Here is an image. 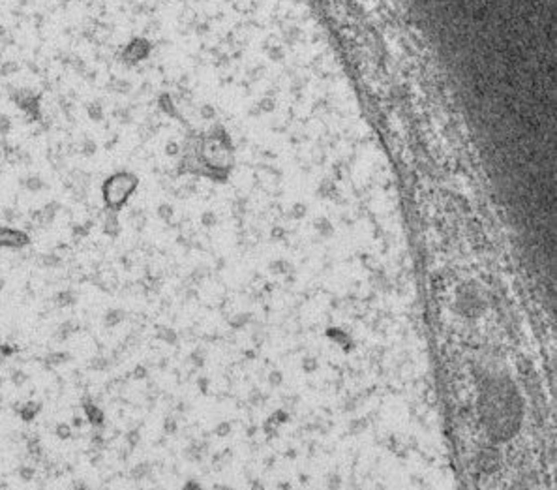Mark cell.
Wrapping results in <instances>:
<instances>
[{"mask_svg": "<svg viewBox=\"0 0 557 490\" xmlns=\"http://www.w3.org/2000/svg\"><path fill=\"white\" fill-rule=\"evenodd\" d=\"M139 179L131 171H116L109 175L102 184V199L107 211L118 213L128 203L131 194L137 190Z\"/></svg>", "mask_w": 557, "mask_h": 490, "instance_id": "obj_1", "label": "cell"}, {"mask_svg": "<svg viewBox=\"0 0 557 490\" xmlns=\"http://www.w3.org/2000/svg\"><path fill=\"white\" fill-rule=\"evenodd\" d=\"M30 245V235L23 229L0 226V248H11V250H21L24 246Z\"/></svg>", "mask_w": 557, "mask_h": 490, "instance_id": "obj_2", "label": "cell"}, {"mask_svg": "<svg viewBox=\"0 0 557 490\" xmlns=\"http://www.w3.org/2000/svg\"><path fill=\"white\" fill-rule=\"evenodd\" d=\"M148 53H150V43H148L145 38H133V40L124 47L120 58H122V62H126V64H135V62L145 60V58L148 57Z\"/></svg>", "mask_w": 557, "mask_h": 490, "instance_id": "obj_3", "label": "cell"}, {"mask_svg": "<svg viewBox=\"0 0 557 490\" xmlns=\"http://www.w3.org/2000/svg\"><path fill=\"white\" fill-rule=\"evenodd\" d=\"M83 408H85V415H87V421H89L90 425L96 426V428L104 426V423H105L104 409L100 408V406H96V404H92V402H85Z\"/></svg>", "mask_w": 557, "mask_h": 490, "instance_id": "obj_4", "label": "cell"}, {"mask_svg": "<svg viewBox=\"0 0 557 490\" xmlns=\"http://www.w3.org/2000/svg\"><path fill=\"white\" fill-rule=\"evenodd\" d=\"M40 411H41V402H38V400H28L17 408V413H19L21 421H24V423L34 421Z\"/></svg>", "mask_w": 557, "mask_h": 490, "instance_id": "obj_5", "label": "cell"}, {"mask_svg": "<svg viewBox=\"0 0 557 490\" xmlns=\"http://www.w3.org/2000/svg\"><path fill=\"white\" fill-rule=\"evenodd\" d=\"M104 233L109 235V237H116L120 233V222H118V216L113 211H107L104 218Z\"/></svg>", "mask_w": 557, "mask_h": 490, "instance_id": "obj_6", "label": "cell"}, {"mask_svg": "<svg viewBox=\"0 0 557 490\" xmlns=\"http://www.w3.org/2000/svg\"><path fill=\"white\" fill-rule=\"evenodd\" d=\"M77 302V295L73 291H60V293L55 295V304L60 306V308H68V306H73Z\"/></svg>", "mask_w": 557, "mask_h": 490, "instance_id": "obj_7", "label": "cell"}, {"mask_svg": "<svg viewBox=\"0 0 557 490\" xmlns=\"http://www.w3.org/2000/svg\"><path fill=\"white\" fill-rule=\"evenodd\" d=\"M70 361V353L66 352H55V353H49L47 357H45V365L51 368H57L60 367V365H64V363H68Z\"/></svg>", "mask_w": 557, "mask_h": 490, "instance_id": "obj_8", "label": "cell"}, {"mask_svg": "<svg viewBox=\"0 0 557 490\" xmlns=\"http://www.w3.org/2000/svg\"><path fill=\"white\" fill-rule=\"evenodd\" d=\"M57 203H51L47 205L45 209H41L40 213L36 214V218H38V222H40L41 226H45V224H51L53 222V218L57 216Z\"/></svg>", "mask_w": 557, "mask_h": 490, "instance_id": "obj_9", "label": "cell"}, {"mask_svg": "<svg viewBox=\"0 0 557 490\" xmlns=\"http://www.w3.org/2000/svg\"><path fill=\"white\" fill-rule=\"evenodd\" d=\"M122 319H124V312L113 308V310H107V312H105L104 325L105 327H116V325H120Z\"/></svg>", "mask_w": 557, "mask_h": 490, "instance_id": "obj_10", "label": "cell"}, {"mask_svg": "<svg viewBox=\"0 0 557 490\" xmlns=\"http://www.w3.org/2000/svg\"><path fill=\"white\" fill-rule=\"evenodd\" d=\"M75 331H77V327H73L72 321H66V323H62V325L58 327V331L55 333V338H57L58 342H66Z\"/></svg>", "mask_w": 557, "mask_h": 490, "instance_id": "obj_11", "label": "cell"}, {"mask_svg": "<svg viewBox=\"0 0 557 490\" xmlns=\"http://www.w3.org/2000/svg\"><path fill=\"white\" fill-rule=\"evenodd\" d=\"M55 434H57V438H60V440H70L73 430L68 423H60V425L55 426Z\"/></svg>", "mask_w": 557, "mask_h": 490, "instance_id": "obj_12", "label": "cell"}, {"mask_svg": "<svg viewBox=\"0 0 557 490\" xmlns=\"http://www.w3.org/2000/svg\"><path fill=\"white\" fill-rule=\"evenodd\" d=\"M17 474H19V477H21L23 481H32L34 475H36V470L30 468V466H21V468L17 470Z\"/></svg>", "mask_w": 557, "mask_h": 490, "instance_id": "obj_13", "label": "cell"}, {"mask_svg": "<svg viewBox=\"0 0 557 490\" xmlns=\"http://www.w3.org/2000/svg\"><path fill=\"white\" fill-rule=\"evenodd\" d=\"M11 381H13L17 387H21V385H24L28 381V374H24L23 370H15V372L11 374Z\"/></svg>", "mask_w": 557, "mask_h": 490, "instance_id": "obj_14", "label": "cell"}, {"mask_svg": "<svg viewBox=\"0 0 557 490\" xmlns=\"http://www.w3.org/2000/svg\"><path fill=\"white\" fill-rule=\"evenodd\" d=\"M41 263H43V267H58V265H60V257L55 255V253H47V255L41 259Z\"/></svg>", "mask_w": 557, "mask_h": 490, "instance_id": "obj_15", "label": "cell"}, {"mask_svg": "<svg viewBox=\"0 0 557 490\" xmlns=\"http://www.w3.org/2000/svg\"><path fill=\"white\" fill-rule=\"evenodd\" d=\"M90 367L94 368V370H98V372H102V370L107 368V361H105L104 357H96V359L90 361Z\"/></svg>", "mask_w": 557, "mask_h": 490, "instance_id": "obj_16", "label": "cell"}, {"mask_svg": "<svg viewBox=\"0 0 557 490\" xmlns=\"http://www.w3.org/2000/svg\"><path fill=\"white\" fill-rule=\"evenodd\" d=\"M89 115H90V119H94V121H100V119H102V107L98 106V104H90V106H89Z\"/></svg>", "mask_w": 557, "mask_h": 490, "instance_id": "obj_17", "label": "cell"}, {"mask_svg": "<svg viewBox=\"0 0 557 490\" xmlns=\"http://www.w3.org/2000/svg\"><path fill=\"white\" fill-rule=\"evenodd\" d=\"M26 188L28 190H41L43 188V182H41L40 179H36V177H32V179H26Z\"/></svg>", "mask_w": 557, "mask_h": 490, "instance_id": "obj_18", "label": "cell"}, {"mask_svg": "<svg viewBox=\"0 0 557 490\" xmlns=\"http://www.w3.org/2000/svg\"><path fill=\"white\" fill-rule=\"evenodd\" d=\"M9 126H11V122L8 121V117H4V115H2V117H0V131H2V133H6V131L9 130Z\"/></svg>", "mask_w": 557, "mask_h": 490, "instance_id": "obj_19", "label": "cell"}, {"mask_svg": "<svg viewBox=\"0 0 557 490\" xmlns=\"http://www.w3.org/2000/svg\"><path fill=\"white\" fill-rule=\"evenodd\" d=\"M0 352L4 353V357H9L11 353L15 352V348H9L8 344H2V346H0Z\"/></svg>", "mask_w": 557, "mask_h": 490, "instance_id": "obj_20", "label": "cell"}, {"mask_svg": "<svg viewBox=\"0 0 557 490\" xmlns=\"http://www.w3.org/2000/svg\"><path fill=\"white\" fill-rule=\"evenodd\" d=\"M72 425H73V426H77V428H79V426H83V419H81V417H73Z\"/></svg>", "mask_w": 557, "mask_h": 490, "instance_id": "obj_21", "label": "cell"}, {"mask_svg": "<svg viewBox=\"0 0 557 490\" xmlns=\"http://www.w3.org/2000/svg\"><path fill=\"white\" fill-rule=\"evenodd\" d=\"M182 490H197V485H195V483H188Z\"/></svg>", "mask_w": 557, "mask_h": 490, "instance_id": "obj_22", "label": "cell"}, {"mask_svg": "<svg viewBox=\"0 0 557 490\" xmlns=\"http://www.w3.org/2000/svg\"><path fill=\"white\" fill-rule=\"evenodd\" d=\"M2 287H4V280H2V278H0V289H2Z\"/></svg>", "mask_w": 557, "mask_h": 490, "instance_id": "obj_23", "label": "cell"}, {"mask_svg": "<svg viewBox=\"0 0 557 490\" xmlns=\"http://www.w3.org/2000/svg\"><path fill=\"white\" fill-rule=\"evenodd\" d=\"M77 490H85V489H77Z\"/></svg>", "mask_w": 557, "mask_h": 490, "instance_id": "obj_24", "label": "cell"}]
</instances>
